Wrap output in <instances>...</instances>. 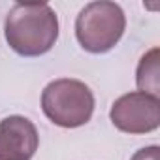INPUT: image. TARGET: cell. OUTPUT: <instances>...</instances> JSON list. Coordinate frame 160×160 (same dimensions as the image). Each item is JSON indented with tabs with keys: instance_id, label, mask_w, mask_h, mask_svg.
Here are the masks:
<instances>
[{
	"instance_id": "obj_1",
	"label": "cell",
	"mask_w": 160,
	"mask_h": 160,
	"mask_svg": "<svg viewBox=\"0 0 160 160\" xmlns=\"http://www.w3.org/2000/svg\"><path fill=\"white\" fill-rule=\"evenodd\" d=\"M8 45L21 57H40L53 49L58 38L55 10L42 4H15L4 21Z\"/></svg>"
},
{
	"instance_id": "obj_2",
	"label": "cell",
	"mask_w": 160,
	"mask_h": 160,
	"mask_svg": "<svg viewBox=\"0 0 160 160\" xmlns=\"http://www.w3.org/2000/svg\"><path fill=\"white\" fill-rule=\"evenodd\" d=\"M45 117L62 128H77L91 121L94 113V94L79 79H55L42 92Z\"/></svg>"
},
{
	"instance_id": "obj_3",
	"label": "cell",
	"mask_w": 160,
	"mask_h": 160,
	"mask_svg": "<svg viewBox=\"0 0 160 160\" xmlns=\"http://www.w3.org/2000/svg\"><path fill=\"white\" fill-rule=\"evenodd\" d=\"M126 17L115 2H91L75 19V38L87 53L102 55L111 51L122 38Z\"/></svg>"
},
{
	"instance_id": "obj_4",
	"label": "cell",
	"mask_w": 160,
	"mask_h": 160,
	"mask_svg": "<svg viewBox=\"0 0 160 160\" xmlns=\"http://www.w3.org/2000/svg\"><path fill=\"white\" fill-rule=\"evenodd\" d=\"M113 126L126 134H149L160 126V98L134 91L117 98L109 109Z\"/></svg>"
},
{
	"instance_id": "obj_5",
	"label": "cell",
	"mask_w": 160,
	"mask_h": 160,
	"mask_svg": "<svg viewBox=\"0 0 160 160\" xmlns=\"http://www.w3.org/2000/svg\"><path fill=\"white\" fill-rule=\"evenodd\" d=\"M40 145L34 122L23 115L0 121V160H30Z\"/></svg>"
},
{
	"instance_id": "obj_6",
	"label": "cell",
	"mask_w": 160,
	"mask_h": 160,
	"mask_svg": "<svg viewBox=\"0 0 160 160\" xmlns=\"http://www.w3.org/2000/svg\"><path fill=\"white\" fill-rule=\"evenodd\" d=\"M136 85L139 92L151 94L154 98H160V72H158V47H152L147 51L136 72Z\"/></svg>"
},
{
	"instance_id": "obj_7",
	"label": "cell",
	"mask_w": 160,
	"mask_h": 160,
	"mask_svg": "<svg viewBox=\"0 0 160 160\" xmlns=\"http://www.w3.org/2000/svg\"><path fill=\"white\" fill-rule=\"evenodd\" d=\"M130 160H160V149L158 145H149L134 152Z\"/></svg>"
}]
</instances>
